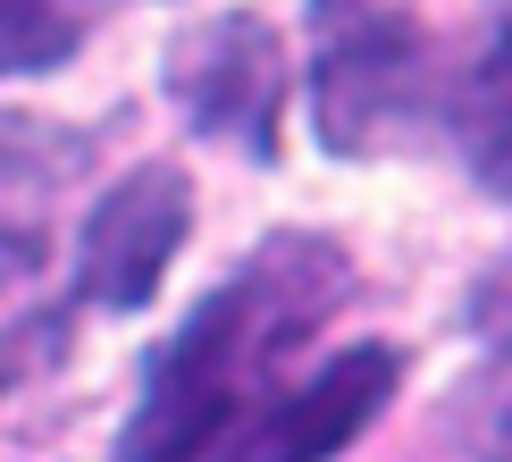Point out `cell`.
<instances>
[{
	"label": "cell",
	"instance_id": "cell-4",
	"mask_svg": "<svg viewBox=\"0 0 512 462\" xmlns=\"http://www.w3.org/2000/svg\"><path fill=\"white\" fill-rule=\"evenodd\" d=\"M194 236V177L177 160H135L84 210L76 236V294L93 311H143L168 278V261Z\"/></svg>",
	"mask_w": 512,
	"mask_h": 462
},
{
	"label": "cell",
	"instance_id": "cell-7",
	"mask_svg": "<svg viewBox=\"0 0 512 462\" xmlns=\"http://www.w3.org/2000/svg\"><path fill=\"white\" fill-rule=\"evenodd\" d=\"M445 446L462 462H512V336L487 345L445 395Z\"/></svg>",
	"mask_w": 512,
	"mask_h": 462
},
{
	"label": "cell",
	"instance_id": "cell-5",
	"mask_svg": "<svg viewBox=\"0 0 512 462\" xmlns=\"http://www.w3.org/2000/svg\"><path fill=\"white\" fill-rule=\"evenodd\" d=\"M395 378H403V353L395 345H345V353H328L303 387L277 395L261 462H336L378 412H387Z\"/></svg>",
	"mask_w": 512,
	"mask_h": 462
},
{
	"label": "cell",
	"instance_id": "cell-3",
	"mask_svg": "<svg viewBox=\"0 0 512 462\" xmlns=\"http://www.w3.org/2000/svg\"><path fill=\"white\" fill-rule=\"evenodd\" d=\"M168 101L185 110V126L210 143H244L252 160H277V118H286V42L261 9H227L202 17L168 42L160 59Z\"/></svg>",
	"mask_w": 512,
	"mask_h": 462
},
{
	"label": "cell",
	"instance_id": "cell-8",
	"mask_svg": "<svg viewBox=\"0 0 512 462\" xmlns=\"http://www.w3.org/2000/svg\"><path fill=\"white\" fill-rule=\"evenodd\" d=\"M84 51L76 0H0V76H42Z\"/></svg>",
	"mask_w": 512,
	"mask_h": 462
},
{
	"label": "cell",
	"instance_id": "cell-9",
	"mask_svg": "<svg viewBox=\"0 0 512 462\" xmlns=\"http://www.w3.org/2000/svg\"><path fill=\"white\" fill-rule=\"evenodd\" d=\"M84 160L76 126H42V118H0V185H26V177H68Z\"/></svg>",
	"mask_w": 512,
	"mask_h": 462
},
{
	"label": "cell",
	"instance_id": "cell-6",
	"mask_svg": "<svg viewBox=\"0 0 512 462\" xmlns=\"http://www.w3.org/2000/svg\"><path fill=\"white\" fill-rule=\"evenodd\" d=\"M445 118L462 126V152H471L479 185L512 202V34H496L479 68L454 76V110Z\"/></svg>",
	"mask_w": 512,
	"mask_h": 462
},
{
	"label": "cell",
	"instance_id": "cell-1",
	"mask_svg": "<svg viewBox=\"0 0 512 462\" xmlns=\"http://www.w3.org/2000/svg\"><path fill=\"white\" fill-rule=\"evenodd\" d=\"M345 286V252L328 236H269L152 353L118 462H261L277 362L345 303Z\"/></svg>",
	"mask_w": 512,
	"mask_h": 462
},
{
	"label": "cell",
	"instance_id": "cell-2",
	"mask_svg": "<svg viewBox=\"0 0 512 462\" xmlns=\"http://www.w3.org/2000/svg\"><path fill=\"white\" fill-rule=\"evenodd\" d=\"M445 110L454 76L395 0H311V135L336 160H370Z\"/></svg>",
	"mask_w": 512,
	"mask_h": 462
}]
</instances>
